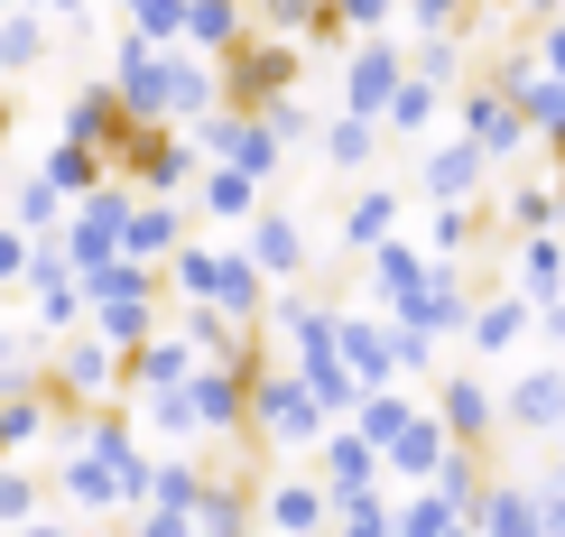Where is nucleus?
I'll return each mask as SVG.
<instances>
[{"instance_id":"43","label":"nucleus","mask_w":565,"mask_h":537,"mask_svg":"<svg viewBox=\"0 0 565 537\" xmlns=\"http://www.w3.org/2000/svg\"><path fill=\"white\" fill-rule=\"evenodd\" d=\"M436 103H445V93L408 75V84H398V93H390V103H381V130H398V139H417V130H427V121H436Z\"/></svg>"},{"instance_id":"53","label":"nucleus","mask_w":565,"mask_h":537,"mask_svg":"<svg viewBox=\"0 0 565 537\" xmlns=\"http://www.w3.org/2000/svg\"><path fill=\"white\" fill-rule=\"evenodd\" d=\"M10 537H84V528H65V519H46V509H38V519H29V528H10Z\"/></svg>"},{"instance_id":"55","label":"nucleus","mask_w":565,"mask_h":537,"mask_svg":"<svg viewBox=\"0 0 565 537\" xmlns=\"http://www.w3.org/2000/svg\"><path fill=\"white\" fill-rule=\"evenodd\" d=\"M556 204H565V149H556Z\"/></svg>"},{"instance_id":"48","label":"nucleus","mask_w":565,"mask_h":537,"mask_svg":"<svg viewBox=\"0 0 565 537\" xmlns=\"http://www.w3.org/2000/svg\"><path fill=\"white\" fill-rule=\"evenodd\" d=\"M19 278H29V232L0 223V288H19Z\"/></svg>"},{"instance_id":"10","label":"nucleus","mask_w":565,"mask_h":537,"mask_svg":"<svg viewBox=\"0 0 565 537\" xmlns=\"http://www.w3.org/2000/svg\"><path fill=\"white\" fill-rule=\"evenodd\" d=\"M408 84V46H398L390 29L381 37H352V56H343V111H362V121H381V103Z\"/></svg>"},{"instance_id":"4","label":"nucleus","mask_w":565,"mask_h":537,"mask_svg":"<svg viewBox=\"0 0 565 537\" xmlns=\"http://www.w3.org/2000/svg\"><path fill=\"white\" fill-rule=\"evenodd\" d=\"M297 37H278V29H250L242 46H223L214 56V93H223V111H269L278 93H297Z\"/></svg>"},{"instance_id":"42","label":"nucleus","mask_w":565,"mask_h":537,"mask_svg":"<svg viewBox=\"0 0 565 537\" xmlns=\"http://www.w3.org/2000/svg\"><path fill=\"white\" fill-rule=\"evenodd\" d=\"M473 232H482V204H436V223H427V260H463V250H473Z\"/></svg>"},{"instance_id":"37","label":"nucleus","mask_w":565,"mask_h":537,"mask_svg":"<svg viewBox=\"0 0 565 537\" xmlns=\"http://www.w3.org/2000/svg\"><path fill=\"white\" fill-rule=\"evenodd\" d=\"M38 176H46V185H56V195H65V204H84V195H93V185H103L111 168H103V158H93V149H75V139H56V149H46V158H38Z\"/></svg>"},{"instance_id":"15","label":"nucleus","mask_w":565,"mask_h":537,"mask_svg":"<svg viewBox=\"0 0 565 537\" xmlns=\"http://www.w3.org/2000/svg\"><path fill=\"white\" fill-rule=\"evenodd\" d=\"M324 528H334V501H324V482H306V473L260 482V537H324Z\"/></svg>"},{"instance_id":"17","label":"nucleus","mask_w":565,"mask_h":537,"mask_svg":"<svg viewBox=\"0 0 565 537\" xmlns=\"http://www.w3.org/2000/svg\"><path fill=\"white\" fill-rule=\"evenodd\" d=\"M195 380V343L185 334H149L139 353H121V399H158V389Z\"/></svg>"},{"instance_id":"8","label":"nucleus","mask_w":565,"mask_h":537,"mask_svg":"<svg viewBox=\"0 0 565 537\" xmlns=\"http://www.w3.org/2000/svg\"><path fill=\"white\" fill-rule=\"evenodd\" d=\"M185 139H195V158H204V168H242L250 185H269L278 176V158H288V149H278V139H269V121H260V111H204V121H185Z\"/></svg>"},{"instance_id":"58","label":"nucleus","mask_w":565,"mask_h":537,"mask_svg":"<svg viewBox=\"0 0 565 537\" xmlns=\"http://www.w3.org/2000/svg\"><path fill=\"white\" fill-rule=\"evenodd\" d=\"M0 185H10V158H0Z\"/></svg>"},{"instance_id":"32","label":"nucleus","mask_w":565,"mask_h":537,"mask_svg":"<svg viewBox=\"0 0 565 537\" xmlns=\"http://www.w3.org/2000/svg\"><path fill=\"white\" fill-rule=\"evenodd\" d=\"M195 214L204 223H250L260 214V185H250L242 168H195Z\"/></svg>"},{"instance_id":"44","label":"nucleus","mask_w":565,"mask_h":537,"mask_svg":"<svg viewBox=\"0 0 565 537\" xmlns=\"http://www.w3.org/2000/svg\"><path fill=\"white\" fill-rule=\"evenodd\" d=\"M408 75L445 93V84L463 75V37H417V46H408Z\"/></svg>"},{"instance_id":"33","label":"nucleus","mask_w":565,"mask_h":537,"mask_svg":"<svg viewBox=\"0 0 565 537\" xmlns=\"http://www.w3.org/2000/svg\"><path fill=\"white\" fill-rule=\"evenodd\" d=\"M46 37H56V19L19 0V10L0 19V75H38V65H46Z\"/></svg>"},{"instance_id":"30","label":"nucleus","mask_w":565,"mask_h":537,"mask_svg":"<svg viewBox=\"0 0 565 537\" xmlns=\"http://www.w3.org/2000/svg\"><path fill=\"white\" fill-rule=\"evenodd\" d=\"M362 278H371V297H381V307H398V297L427 278V241H398V232H390L381 250H362Z\"/></svg>"},{"instance_id":"18","label":"nucleus","mask_w":565,"mask_h":537,"mask_svg":"<svg viewBox=\"0 0 565 537\" xmlns=\"http://www.w3.org/2000/svg\"><path fill=\"white\" fill-rule=\"evenodd\" d=\"M242 260L260 269V278H278V288H297L306 278V232H297V214H250V232H242Z\"/></svg>"},{"instance_id":"56","label":"nucleus","mask_w":565,"mask_h":537,"mask_svg":"<svg viewBox=\"0 0 565 537\" xmlns=\"http://www.w3.org/2000/svg\"><path fill=\"white\" fill-rule=\"evenodd\" d=\"M556 454H565V427H556ZM556 473H565V463H556Z\"/></svg>"},{"instance_id":"26","label":"nucleus","mask_w":565,"mask_h":537,"mask_svg":"<svg viewBox=\"0 0 565 537\" xmlns=\"http://www.w3.org/2000/svg\"><path fill=\"white\" fill-rule=\"evenodd\" d=\"M510 288H520L529 307L565 297V241H556V232H529V241H510Z\"/></svg>"},{"instance_id":"19","label":"nucleus","mask_w":565,"mask_h":537,"mask_svg":"<svg viewBox=\"0 0 565 537\" xmlns=\"http://www.w3.org/2000/svg\"><path fill=\"white\" fill-rule=\"evenodd\" d=\"M482 176H491V158L473 149V139H445V149L417 158V195H427V204H473Z\"/></svg>"},{"instance_id":"38","label":"nucleus","mask_w":565,"mask_h":537,"mask_svg":"<svg viewBox=\"0 0 565 537\" xmlns=\"http://www.w3.org/2000/svg\"><path fill=\"white\" fill-rule=\"evenodd\" d=\"M491 214H501V223H510V232H520V241H529V232H556V214H565V204H556V185L520 176V185H510L501 204H491Z\"/></svg>"},{"instance_id":"21","label":"nucleus","mask_w":565,"mask_h":537,"mask_svg":"<svg viewBox=\"0 0 565 537\" xmlns=\"http://www.w3.org/2000/svg\"><path fill=\"white\" fill-rule=\"evenodd\" d=\"M501 427H520V436H556L565 427V370H520L510 380V399H501Z\"/></svg>"},{"instance_id":"9","label":"nucleus","mask_w":565,"mask_h":537,"mask_svg":"<svg viewBox=\"0 0 565 537\" xmlns=\"http://www.w3.org/2000/svg\"><path fill=\"white\" fill-rule=\"evenodd\" d=\"M19 288H29V324H38L46 343L84 324V278L65 269V250H56V241H29V278H19Z\"/></svg>"},{"instance_id":"27","label":"nucleus","mask_w":565,"mask_h":537,"mask_svg":"<svg viewBox=\"0 0 565 537\" xmlns=\"http://www.w3.org/2000/svg\"><path fill=\"white\" fill-rule=\"evenodd\" d=\"M46 492H56L65 509H84V519H111V509H121V492H111V473H103V463H93L84 445L65 454L56 473H46Z\"/></svg>"},{"instance_id":"45","label":"nucleus","mask_w":565,"mask_h":537,"mask_svg":"<svg viewBox=\"0 0 565 537\" xmlns=\"http://www.w3.org/2000/svg\"><path fill=\"white\" fill-rule=\"evenodd\" d=\"M130 37H149V46H177L185 37V0H130Z\"/></svg>"},{"instance_id":"3","label":"nucleus","mask_w":565,"mask_h":537,"mask_svg":"<svg viewBox=\"0 0 565 537\" xmlns=\"http://www.w3.org/2000/svg\"><path fill=\"white\" fill-rule=\"evenodd\" d=\"M324 427H334V417L316 408V389L297 380L288 362H260L250 370V445H269V454H306V445H324Z\"/></svg>"},{"instance_id":"57","label":"nucleus","mask_w":565,"mask_h":537,"mask_svg":"<svg viewBox=\"0 0 565 537\" xmlns=\"http://www.w3.org/2000/svg\"><path fill=\"white\" fill-rule=\"evenodd\" d=\"M10 10H19V0H0V19H10Z\"/></svg>"},{"instance_id":"46","label":"nucleus","mask_w":565,"mask_h":537,"mask_svg":"<svg viewBox=\"0 0 565 537\" xmlns=\"http://www.w3.org/2000/svg\"><path fill=\"white\" fill-rule=\"evenodd\" d=\"M324 19H334V37H381L398 19V0H324Z\"/></svg>"},{"instance_id":"40","label":"nucleus","mask_w":565,"mask_h":537,"mask_svg":"<svg viewBox=\"0 0 565 537\" xmlns=\"http://www.w3.org/2000/svg\"><path fill=\"white\" fill-rule=\"evenodd\" d=\"M204 473H214V463H195V454H158V473H149V509H195Z\"/></svg>"},{"instance_id":"28","label":"nucleus","mask_w":565,"mask_h":537,"mask_svg":"<svg viewBox=\"0 0 565 537\" xmlns=\"http://www.w3.org/2000/svg\"><path fill=\"white\" fill-rule=\"evenodd\" d=\"M473 537H537V492H529V482H482Z\"/></svg>"},{"instance_id":"6","label":"nucleus","mask_w":565,"mask_h":537,"mask_svg":"<svg viewBox=\"0 0 565 537\" xmlns=\"http://www.w3.org/2000/svg\"><path fill=\"white\" fill-rule=\"evenodd\" d=\"M38 380H46V399H75V408H111V399H121V353H111V343L93 334V324H75V334H56V343H46Z\"/></svg>"},{"instance_id":"24","label":"nucleus","mask_w":565,"mask_h":537,"mask_svg":"<svg viewBox=\"0 0 565 537\" xmlns=\"http://www.w3.org/2000/svg\"><path fill=\"white\" fill-rule=\"evenodd\" d=\"M445 463H455V436H445L436 417L417 408V417H408V436H398V445L381 454V473H398V482H417V492H427V482L445 473Z\"/></svg>"},{"instance_id":"2","label":"nucleus","mask_w":565,"mask_h":537,"mask_svg":"<svg viewBox=\"0 0 565 537\" xmlns=\"http://www.w3.org/2000/svg\"><path fill=\"white\" fill-rule=\"evenodd\" d=\"M158 288L185 297V307H214V315H232V324H260V315H269V278L242 260V241H185Z\"/></svg>"},{"instance_id":"34","label":"nucleus","mask_w":565,"mask_h":537,"mask_svg":"<svg viewBox=\"0 0 565 537\" xmlns=\"http://www.w3.org/2000/svg\"><path fill=\"white\" fill-rule=\"evenodd\" d=\"M316 149H324V168H343V176H362L371 158H381V121H362V111H334V121L316 130Z\"/></svg>"},{"instance_id":"16","label":"nucleus","mask_w":565,"mask_h":537,"mask_svg":"<svg viewBox=\"0 0 565 537\" xmlns=\"http://www.w3.org/2000/svg\"><path fill=\"white\" fill-rule=\"evenodd\" d=\"M177 250H185V204H177V195H130L121 260H139V269H168Z\"/></svg>"},{"instance_id":"1","label":"nucleus","mask_w":565,"mask_h":537,"mask_svg":"<svg viewBox=\"0 0 565 537\" xmlns=\"http://www.w3.org/2000/svg\"><path fill=\"white\" fill-rule=\"evenodd\" d=\"M111 93H121V121H204V111L223 103L214 93V56H195V46H149V37H130L111 46Z\"/></svg>"},{"instance_id":"12","label":"nucleus","mask_w":565,"mask_h":537,"mask_svg":"<svg viewBox=\"0 0 565 537\" xmlns=\"http://www.w3.org/2000/svg\"><path fill=\"white\" fill-rule=\"evenodd\" d=\"M185 417H195V436H242L250 427V370H214L195 362V380H185Z\"/></svg>"},{"instance_id":"7","label":"nucleus","mask_w":565,"mask_h":537,"mask_svg":"<svg viewBox=\"0 0 565 537\" xmlns=\"http://www.w3.org/2000/svg\"><path fill=\"white\" fill-rule=\"evenodd\" d=\"M121 232H130V185H121V176H103L84 204H65L56 250H65V269H75V278H93V269L121 260Z\"/></svg>"},{"instance_id":"25","label":"nucleus","mask_w":565,"mask_h":537,"mask_svg":"<svg viewBox=\"0 0 565 537\" xmlns=\"http://www.w3.org/2000/svg\"><path fill=\"white\" fill-rule=\"evenodd\" d=\"M0 223H19L29 241H56V232H65V195L29 168V176H10V185H0Z\"/></svg>"},{"instance_id":"41","label":"nucleus","mask_w":565,"mask_h":537,"mask_svg":"<svg viewBox=\"0 0 565 537\" xmlns=\"http://www.w3.org/2000/svg\"><path fill=\"white\" fill-rule=\"evenodd\" d=\"M324 537H398V509L381 492H352V501H334V528Z\"/></svg>"},{"instance_id":"39","label":"nucleus","mask_w":565,"mask_h":537,"mask_svg":"<svg viewBox=\"0 0 565 537\" xmlns=\"http://www.w3.org/2000/svg\"><path fill=\"white\" fill-rule=\"evenodd\" d=\"M38 509H46V473H38V463H0V537L29 528Z\"/></svg>"},{"instance_id":"50","label":"nucleus","mask_w":565,"mask_h":537,"mask_svg":"<svg viewBox=\"0 0 565 537\" xmlns=\"http://www.w3.org/2000/svg\"><path fill=\"white\" fill-rule=\"evenodd\" d=\"M537 65H547V75H556V84H565V10H556V19H547V29H537Z\"/></svg>"},{"instance_id":"36","label":"nucleus","mask_w":565,"mask_h":537,"mask_svg":"<svg viewBox=\"0 0 565 537\" xmlns=\"http://www.w3.org/2000/svg\"><path fill=\"white\" fill-rule=\"evenodd\" d=\"M390 232H398V195H390V185H362V195L343 204V250L362 260V250H381Z\"/></svg>"},{"instance_id":"31","label":"nucleus","mask_w":565,"mask_h":537,"mask_svg":"<svg viewBox=\"0 0 565 537\" xmlns=\"http://www.w3.org/2000/svg\"><path fill=\"white\" fill-rule=\"evenodd\" d=\"M242 37H250V10H242V0H185V37H177V46L223 56V46H242Z\"/></svg>"},{"instance_id":"54","label":"nucleus","mask_w":565,"mask_h":537,"mask_svg":"<svg viewBox=\"0 0 565 537\" xmlns=\"http://www.w3.org/2000/svg\"><path fill=\"white\" fill-rule=\"evenodd\" d=\"M10 121H19V103H10V93H0V149H10Z\"/></svg>"},{"instance_id":"49","label":"nucleus","mask_w":565,"mask_h":537,"mask_svg":"<svg viewBox=\"0 0 565 537\" xmlns=\"http://www.w3.org/2000/svg\"><path fill=\"white\" fill-rule=\"evenodd\" d=\"M38 362H46V353H38V343H29V334H19V324H10V315H0V370H38Z\"/></svg>"},{"instance_id":"13","label":"nucleus","mask_w":565,"mask_h":537,"mask_svg":"<svg viewBox=\"0 0 565 537\" xmlns=\"http://www.w3.org/2000/svg\"><path fill=\"white\" fill-rule=\"evenodd\" d=\"M436 427L445 436H455V445L463 454H482L491 445V436H501V399H491V380H473V370H455V380H436Z\"/></svg>"},{"instance_id":"35","label":"nucleus","mask_w":565,"mask_h":537,"mask_svg":"<svg viewBox=\"0 0 565 537\" xmlns=\"http://www.w3.org/2000/svg\"><path fill=\"white\" fill-rule=\"evenodd\" d=\"M158 297L168 288H158V269H139V260H111V269L84 278V315L93 307H158Z\"/></svg>"},{"instance_id":"29","label":"nucleus","mask_w":565,"mask_h":537,"mask_svg":"<svg viewBox=\"0 0 565 537\" xmlns=\"http://www.w3.org/2000/svg\"><path fill=\"white\" fill-rule=\"evenodd\" d=\"M408 417H417V399H408V389H398V380H390V389H362V408H352V417H343V427H352V436H362V445H371V454H390V445H398V436H408Z\"/></svg>"},{"instance_id":"47","label":"nucleus","mask_w":565,"mask_h":537,"mask_svg":"<svg viewBox=\"0 0 565 537\" xmlns=\"http://www.w3.org/2000/svg\"><path fill=\"white\" fill-rule=\"evenodd\" d=\"M130 537H195L185 509H130Z\"/></svg>"},{"instance_id":"11","label":"nucleus","mask_w":565,"mask_h":537,"mask_svg":"<svg viewBox=\"0 0 565 537\" xmlns=\"http://www.w3.org/2000/svg\"><path fill=\"white\" fill-rule=\"evenodd\" d=\"M334 353H343V370H352V380H362V389H390L398 380V324L390 315H371V307H334Z\"/></svg>"},{"instance_id":"20","label":"nucleus","mask_w":565,"mask_h":537,"mask_svg":"<svg viewBox=\"0 0 565 537\" xmlns=\"http://www.w3.org/2000/svg\"><path fill=\"white\" fill-rule=\"evenodd\" d=\"M316 482H324V501L381 492V454H371V445H362L352 427H324V445H316Z\"/></svg>"},{"instance_id":"52","label":"nucleus","mask_w":565,"mask_h":537,"mask_svg":"<svg viewBox=\"0 0 565 537\" xmlns=\"http://www.w3.org/2000/svg\"><path fill=\"white\" fill-rule=\"evenodd\" d=\"M29 10H46V19H65V29H84V10H93V0H29Z\"/></svg>"},{"instance_id":"51","label":"nucleus","mask_w":565,"mask_h":537,"mask_svg":"<svg viewBox=\"0 0 565 537\" xmlns=\"http://www.w3.org/2000/svg\"><path fill=\"white\" fill-rule=\"evenodd\" d=\"M529 334H547V343H556V353H565V297H547V307H537V315H529Z\"/></svg>"},{"instance_id":"23","label":"nucleus","mask_w":565,"mask_h":537,"mask_svg":"<svg viewBox=\"0 0 565 537\" xmlns=\"http://www.w3.org/2000/svg\"><path fill=\"white\" fill-rule=\"evenodd\" d=\"M529 315H537V307H529L520 288H491V297H473V315H463V343H473L482 362H501L510 343L529 334Z\"/></svg>"},{"instance_id":"5","label":"nucleus","mask_w":565,"mask_h":537,"mask_svg":"<svg viewBox=\"0 0 565 537\" xmlns=\"http://www.w3.org/2000/svg\"><path fill=\"white\" fill-rule=\"evenodd\" d=\"M195 139H185L177 121H121V139H111V176L130 185V195H185L195 185Z\"/></svg>"},{"instance_id":"14","label":"nucleus","mask_w":565,"mask_h":537,"mask_svg":"<svg viewBox=\"0 0 565 537\" xmlns=\"http://www.w3.org/2000/svg\"><path fill=\"white\" fill-rule=\"evenodd\" d=\"M463 139H473V149L491 158V168H501V158H520L537 130H529V111L510 103L501 84H473V93H463Z\"/></svg>"},{"instance_id":"22","label":"nucleus","mask_w":565,"mask_h":537,"mask_svg":"<svg viewBox=\"0 0 565 537\" xmlns=\"http://www.w3.org/2000/svg\"><path fill=\"white\" fill-rule=\"evenodd\" d=\"M56 139H75V149H93V158L111 168V139H121V93H111V84H75V93H65V130H56Z\"/></svg>"}]
</instances>
